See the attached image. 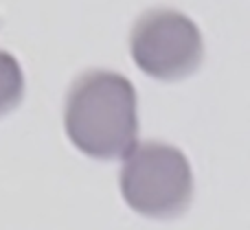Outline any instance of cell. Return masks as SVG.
Instances as JSON below:
<instances>
[{"label": "cell", "instance_id": "obj_2", "mask_svg": "<svg viewBox=\"0 0 250 230\" xmlns=\"http://www.w3.org/2000/svg\"><path fill=\"white\" fill-rule=\"evenodd\" d=\"M119 189L134 213L149 219H173L191 206L193 169L182 149L160 140H138L121 160Z\"/></svg>", "mask_w": 250, "mask_h": 230}, {"label": "cell", "instance_id": "obj_4", "mask_svg": "<svg viewBox=\"0 0 250 230\" xmlns=\"http://www.w3.org/2000/svg\"><path fill=\"white\" fill-rule=\"evenodd\" d=\"M24 96V70L9 51L0 48V116L20 105Z\"/></svg>", "mask_w": 250, "mask_h": 230}, {"label": "cell", "instance_id": "obj_3", "mask_svg": "<svg viewBox=\"0 0 250 230\" xmlns=\"http://www.w3.org/2000/svg\"><path fill=\"white\" fill-rule=\"evenodd\" d=\"M129 55L147 77L180 81L191 77L202 64V31L180 9H147L134 20L129 31Z\"/></svg>", "mask_w": 250, "mask_h": 230}, {"label": "cell", "instance_id": "obj_1", "mask_svg": "<svg viewBox=\"0 0 250 230\" xmlns=\"http://www.w3.org/2000/svg\"><path fill=\"white\" fill-rule=\"evenodd\" d=\"M70 145L95 160H123L138 143V96L125 75L90 68L73 79L64 103Z\"/></svg>", "mask_w": 250, "mask_h": 230}]
</instances>
